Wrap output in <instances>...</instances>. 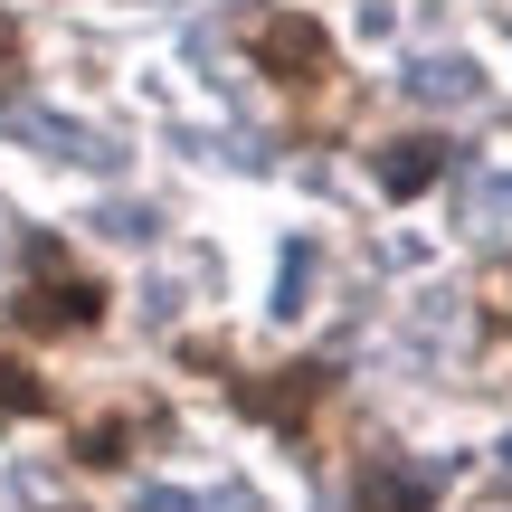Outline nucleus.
Masks as SVG:
<instances>
[{
  "instance_id": "4",
  "label": "nucleus",
  "mask_w": 512,
  "mask_h": 512,
  "mask_svg": "<svg viewBox=\"0 0 512 512\" xmlns=\"http://www.w3.org/2000/svg\"><path fill=\"white\" fill-rule=\"evenodd\" d=\"M437 494H446L437 465H399V456L370 446V465H361V512H427Z\"/></svg>"
},
{
  "instance_id": "5",
  "label": "nucleus",
  "mask_w": 512,
  "mask_h": 512,
  "mask_svg": "<svg viewBox=\"0 0 512 512\" xmlns=\"http://www.w3.org/2000/svg\"><path fill=\"white\" fill-rule=\"evenodd\" d=\"M370 171H380L389 200H427V190L446 181V133H408V143H380L370 152Z\"/></svg>"
},
{
  "instance_id": "6",
  "label": "nucleus",
  "mask_w": 512,
  "mask_h": 512,
  "mask_svg": "<svg viewBox=\"0 0 512 512\" xmlns=\"http://www.w3.org/2000/svg\"><path fill=\"white\" fill-rule=\"evenodd\" d=\"M48 408H57V389L38 380L19 351H0V418H48Z\"/></svg>"
},
{
  "instance_id": "10",
  "label": "nucleus",
  "mask_w": 512,
  "mask_h": 512,
  "mask_svg": "<svg viewBox=\"0 0 512 512\" xmlns=\"http://www.w3.org/2000/svg\"><path fill=\"white\" fill-rule=\"evenodd\" d=\"M503 465H512V437H503Z\"/></svg>"
},
{
  "instance_id": "3",
  "label": "nucleus",
  "mask_w": 512,
  "mask_h": 512,
  "mask_svg": "<svg viewBox=\"0 0 512 512\" xmlns=\"http://www.w3.org/2000/svg\"><path fill=\"white\" fill-rule=\"evenodd\" d=\"M332 380H342L332 361H294L285 380H228V399H238L247 418H266V427H285V437H304L313 408L332 399Z\"/></svg>"
},
{
  "instance_id": "7",
  "label": "nucleus",
  "mask_w": 512,
  "mask_h": 512,
  "mask_svg": "<svg viewBox=\"0 0 512 512\" xmlns=\"http://www.w3.org/2000/svg\"><path fill=\"white\" fill-rule=\"evenodd\" d=\"M133 427H162V418H152V408L133 418V408H124V418L86 427V437H76V465H124V456H133Z\"/></svg>"
},
{
  "instance_id": "2",
  "label": "nucleus",
  "mask_w": 512,
  "mask_h": 512,
  "mask_svg": "<svg viewBox=\"0 0 512 512\" xmlns=\"http://www.w3.org/2000/svg\"><path fill=\"white\" fill-rule=\"evenodd\" d=\"M247 57L275 76V86H294V95H323L332 86V29L304 19V10H256L247 19Z\"/></svg>"
},
{
  "instance_id": "8",
  "label": "nucleus",
  "mask_w": 512,
  "mask_h": 512,
  "mask_svg": "<svg viewBox=\"0 0 512 512\" xmlns=\"http://www.w3.org/2000/svg\"><path fill=\"white\" fill-rule=\"evenodd\" d=\"M484 332H512V266L484 275Z\"/></svg>"
},
{
  "instance_id": "9",
  "label": "nucleus",
  "mask_w": 512,
  "mask_h": 512,
  "mask_svg": "<svg viewBox=\"0 0 512 512\" xmlns=\"http://www.w3.org/2000/svg\"><path fill=\"white\" fill-rule=\"evenodd\" d=\"M19 67H29V48H19V29L0 19V95H19Z\"/></svg>"
},
{
  "instance_id": "1",
  "label": "nucleus",
  "mask_w": 512,
  "mask_h": 512,
  "mask_svg": "<svg viewBox=\"0 0 512 512\" xmlns=\"http://www.w3.org/2000/svg\"><path fill=\"white\" fill-rule=\"evenodd\" d=\"M10 323L29 332V342H67V332L105 323V285L67 256V238H48V228L29 238V285L10 294Z\"/></svg>"
}]
</instances>
